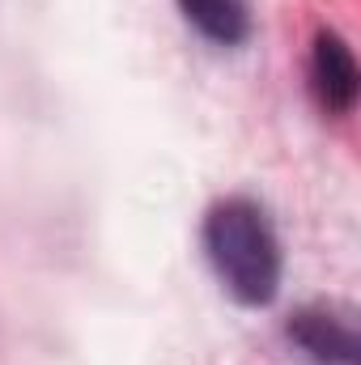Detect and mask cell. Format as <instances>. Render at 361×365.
Listing matches in <instances>:
<instances>
[{
  "label": "cell",
  "instance_id": "obj_1",
  "mask_svg": "<svg viewBox=\"0 0 361 365\" xmlns=\"http://www.w3.org/2000/svg\"><path fill=\"white\" fill-rule=\"evenodd\" d=\"M204 247L221 284L243 306H268L280 289V251L268 217L251 200H225L204 221Z\"/></svg>",
  "mask_w": 361,
  "mask_h": 365
},
{
  "label": "cell",
  "instance_id": "obj_2",
  "mask_svg": "<svg viewBox=\"0 0 361 365\" xmlns=\"http://www.w3.org/2000/svg\"><path fill=\"white\" fill-rule=\"evenodd\" d=\"M310 68H315V90L319 98L332 106V110H349L353 102H357V60H353V51H349V43L340 38V34H332V30H323L319 38H315V60H310Z\"/></svg>",
  "mask_w": 361,
  "mask_h": 365
},
{
  "label": "cell",
  "instance_id": "obj_3",
  "mask_svg": "<svg viewBox=\"0 0 361 365\" xmlns=\"http://www.w3.org/2000/svg\"><path fill=\"white\" fill-rule=\"evenodd\" d=\"M293 344H302L319 365H353L357 361V336L353 327H345L340 319L323 314V310H302L289 323Z\"/></svg>",
  "mask_w": 361,
  "mask_h": 365
},
{
  "label": "cell",
  "instance_id": "obj_4",
  "mask_svg": "<svg viewBox=\"0 0 361 365\" xmlns=\"http://www.w3.org/2000/svg\"><path fill=\"white\" fill-rule=\"evenodd\" d=\"M179 4L187 13V21L204 38L225 43V47L247 38V9H243V0H179Z\"/></svg>",
  "mask_w": 361,
  "mask_h": 365
}]
</instances>
